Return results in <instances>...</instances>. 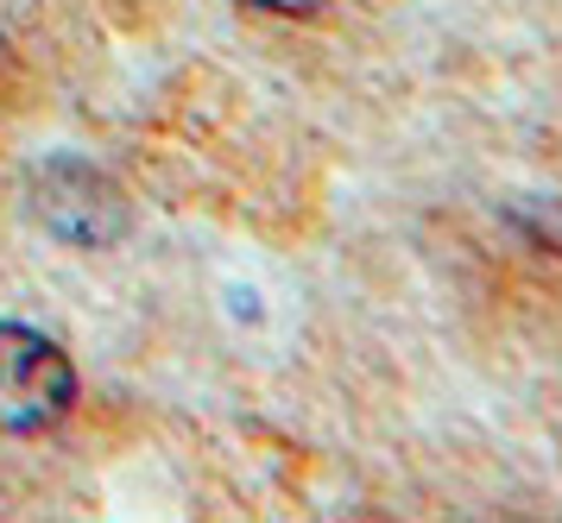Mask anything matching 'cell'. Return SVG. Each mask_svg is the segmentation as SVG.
Instances as JSON below:
<instances>
[{
	"label": "cell",
	"mask_w": 562,
	"mask_h": 523,
	"mask_svg": "<svg viewBox=\"0 0 562 523\" xmlns=\"http://www.w3.org/2000/svg\"><path fill=\"white\" fill-rule=\"evenodd\" d=\"M77 403V366L52 334L26 322H0V429L45 435Z\"/></svg>",
	"instance_id": "cell-1"
},
{
	"label": "cell",
	"mask_w": 562,
	"mask_h": 523,
	"mask_svg": "<svg viewBox=\"0 0 562 523\" xmlns=\"http://www.w3.org/2000/svg\"><path fill=\"white\" fill-rule=\"evenodd\" d=\"M32 208H38V221L52 227V234L77 240V247L121 240V227H127L121 190L95 164H82V158H57V164H45V171L32 177Z\"/></svg>",
	"instance_id": "cell-2"
},
{
	"label": "cell",
	"mask_w": 562,
	"mask_h": 523,
	"mask_svg": "<svg viewBox=\"0 0 562 523\" xmlns=\"http://www.w3.org/2000/svg\"><path fill=\"white\" fill-rule=\"evenodd\" d=\"M234 7H247V13H279V20H310V13H323L329 0H234Z\"/></svg>",
	"instance_id": "cell-3"
}]
</instances>
